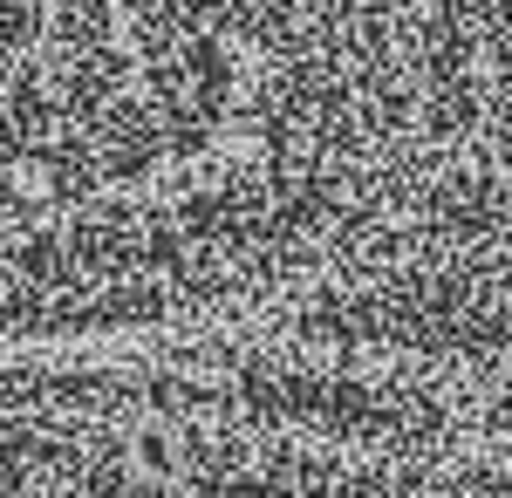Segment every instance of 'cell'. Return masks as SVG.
<instances>
[{
	"label": "cell",
	"instance_id": "cell-1",
	"mask_svg": "<svg viewBox=\"0 0 512 498\" xmlns=\"http://www.w3.org/2000/svg\"><path fill=\"white\" fill-rule=\"evenodd\" d=\"M233 0H0V178L192 103Z\"/></svg>",
	"mask_w": 512,
	"mask_h": 498
},
{
	"label": "cell",
	"instance_id": "cell-2",
	"mask_svg": "<svg viewBox=\"0 0 512 498\" xmlns=\"http://www.w3.org/2000/svg\"><path fill=\"white\" fill-rule=\"evenodd\" d=\"M417 498H512V369L472 396L458 437L444 444Z\"/></svg>",
	"mask_w": 512,
	"mask_h": 498
}]
</instances>
